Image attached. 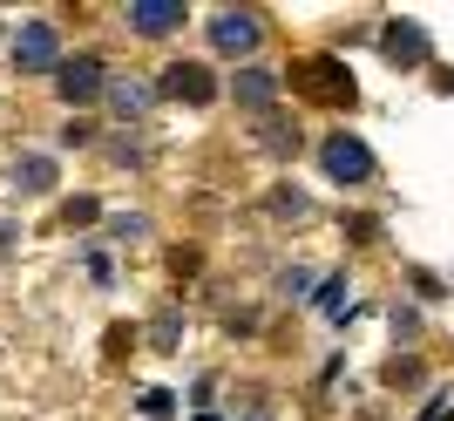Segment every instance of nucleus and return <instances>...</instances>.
<instances>
[{
	"instance_id": "f257e3e1",
	"label": "nucleus",
	"mask_w": 454,
	"mask_h": 421,
	"mask_svg": "<svg viewBox=\"0 0 454 421\" xmlns=\"http://www.w3.org/2000/svg\"><path fill=\"white\" fill-rule=\"evenodd\" d=\"M61 55V41H55V20H20V35H14V68H27V75H48Z\"/></svg>"
},
{
	"instance_id": "f03ea898",
	"label": "nucleus",
	"mask_w": 454,
	"mask_h": 421,
	"mask_svg": "<svg viewBox=\"0 0 454 421\" xmlns=\"http://www.w3.org/2000/svg\"><path fill=\"white\" fill-rule=\"evenodd\" d=\"M319 163H325V177H340V184H366V177H373V150H366L360 136H333L319 150Z\"/></svg>"
},
{
	"instance_id": "7ed1b4c3",
	"label": "nucleus",
	"mask_w": 454,
	"mask_h": 421,
	"mask_svg": "<svg viewBox=\"0 0 454 421\" xmlns=\"http://www.w3.org/2000/svg\"><path fill=\"white\" fill-rule=\"evenodd\" d=\"M292 82H299L305 96H319V102H353V82L340 75V61H299V68H292Z\"/></svg>"
},
{
	"instance_id": "20e7f679",
	"label": "nucleus",
	"mask_w": 454,
	"mask_h": 421,
	"mask_svg": "<svg viewBox=\"0 0 454 421\" xmlns=\"http://www.w3.org/2000/svg\"><path fill=\"white\" fill-rule=\"evenodd\" d=\"M258 35H265V28H258V14H238V7H224V14L210 20V41H217L224 55H251V48H258Z\"/></svg>"
},
{
	"instance_id": "39448f33",
	"label": "nucleus",
	"mask_w": 454,
	"mask_h": 421,
	"mask_svg": "<svg viewBox=\"0 0 454 421\" xmlns=\"http://www.w3.org/2000/svg\"><path fill=\"white\" fill-rule=\"evenodd\" d=\"M163 96L210 102V96H217V82H210V68H204V61H170V68H163Z\"/></svg>"
},
{
	"instance_id": "423d86ee",
	"label": "nucleus",
	"mask_w": 454,
	"mask_h": 421,
	"mask_svg": "<svg viewBox=\"0 0 454 421\" xmlns=\"http://www.w3.org/2000/svg\"><path fill=\"white\" fill-rule=\"evenodd\" d=\"M55 89H61V102H95V96H102V61H95V55H75V61L55 75Z\"/></svg>"
},
{
	"instance_id": "0eeeda50",
	"label": "nucleus",
	"mask_w": 454,
	"mask_h": 421,
	"mask_svg": "<svg viewBox=\"0 0 454 421\" xmlns=\"http://www.w3.org/2000/svg\"><path fill=\"white\" fill-rule=\"evenodd\" d=\"M176 20H184V0H136V7H129L136 35H170Z\"/></svg>"
},
{
	"instance_id": "6e6552de",
	"label": "nucleus",
	"mask_w": 454,
	"mask_h": 421,
	"mask_svg": "<svg viewBox=\"0 0 454 421\" xmlns=\"http://www.w3.org/2000/svg\"><path fill=\"white\" fill-rule=\"evenodd\" d=\"M387 55L394 61H427V35H420L414 20H394V28H387Z\"/></svg>"
},
{
	"instance_id": "1a4fd4ad",
	"label": "nucleus",
	"mask_w": 454,
	"mask_h": 421,
	"mask_svg": "<svg viewBox=\"0 0 454 421\" xmlns=\"http://www.w3.org/2000/svg\"><path fill=\"white\" fill-rule=\"evenodd\" d=\"M271 96H278V75H271V68H245V75H238V102H245V109H265Z\"/></svg>"
},
{
	"instance_id": "9d476101",
	"label": "nucleus",
	"mask_w": 454,
	"mask_h": 421,
	"mask_svg": "<svg viewBox=\"0 0 454 421\" xmlns=\"http://www.w3.org/2000/svg\"><path fill=\"white\" fill-rule=\"evenodd\" d=\"M14 177H20V191H48V184H55V163H48V156H27Z\"/></svg>"
},
{
	"instance_id": "9b49d317",
	"label": "nucleus",
	"mask_w": 454,
	"mask_h": 421,
	"mask_svg": "<svg viewBox=\"0 0 454 421\" xmlns=\"http://www.w3.org/2000/svg\"><path fill=\"white\" fill-rule=\"evenodd\" d=\"M115 109H150V89H136V82H115Z\"/></svg>"
}]
</instances>
